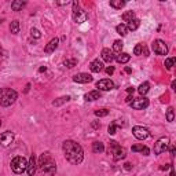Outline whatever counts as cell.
Masks as SVG:
<instances>
[{"label":"cell","mask_w":176,"mask_h":176,"mask_svg":"<svg viewBox=\"0 0 176 176\" xmlns=\"http://www.w3.org/2000/svg\"><path fill=\"white\" fill-rule=\"evenodd\" d=\"M11 169H13L14 174L21 175L23 172H26V168H28V161H26L25 157H15L13 161H11Z\"/></svg>","instance_id":"obj_5"},{"label":"cell","mask_w":176,"mask_h":176,"mask_svg":"<svg viewBox=\"0 0 176 176\" xmlns=\"http://www.w3.org/2000/svg\"><path fill=\"white\" fill-rule=\"evenodd\" d=\"M63 65H65L66 67H69V69H72V67H74L76 65H77V61L76 59H66L65 62H63Z\"/></svg>","instance_id":"obj_34"},{"label":"cell","mask_w":176,"mask_h":176,"mask_svg":"<svg viewBox=\"0 0 176 176\" xmlns=\"http://www.w3.org/2000/svg\"><path fill=\"white\" fill-rule=\"evenodd\" d=\"M2 55H4V50H3L2 44H0V57H2Z\"/></svg>","instance_id":"obj_46"},{"label":"cell","mask_w":176,"mask_h":176,"mask_svg":"<svg viewBox=\"0 0 176 176\" xmlns=\"http://www.w3.org/2000/svg\"><path fill=\"white\" fill-rule=\"evenodd\" d=\"M101 55H102V59L105 61V62H111V61L114 59V55H113V51H111L110 48H103L102 50V52H101Z\"/></svg>","instance_id":"obj_17"},{"label":"cell","mask_w":176,"mask_h":176,"mask_svg":"<svg viewBox=\"0 0 176 176\" xmlns=\"http://www.w3.org/2000/svg\"><path fill=\"white\" fill-rule=\"evenodd\" d=\"M134 54H135V55H143V54H145V57H147L149 52H147V50H146V46H145V44H143V43H139V44H136V46H135Z\"/></svg>","instance_id":"obj_18"},{"label":"cell","mask_w":176,"mask_h":176,"mask_svg":"<svg viewBox=\"0 0 176 176\" xmlns=\"http://www.w3.org/2000/svg\"><path fill=\"white\" fill-rule=\"evenodd\" d=\"M151 50L158 55H166L168 54V46H166V43L164 42V40H160V39L154 40V42L151 43Z\"/></svg>","instance_id":"obj_8"},{"label":"cell","mask_w":176,"mask_h":176,"mask_svg":"<svg viewBox=\"0 0 176 176\" xmlns=\"http://www.w3.org/2000/svg\"><path fill=\"white\" fill-rule=\"evenodd\" d=\"M90 69H91V72H94V73H99L103 70V63L99 59H94L92 62L90 63Z\"/></svg>","instance_id":"obj_16"},{"label":"cell","mask_w":176,"mask_h":176,"mask_svg":"<svg viewBox=\"0 0 176 176\" xmlns=\"http://www.w3.org/2000/svg\"><path fill=\"white\" fill-rule=\"evenodd\" d=\"M91 127H92L94 130H98V128H101V124H99V121H94L92 124H91Z\"/></svg>","instance_id":"obj_38"},{"label":"cell","mask_w":176,"mask_h":176,"mask_svg":"<svg viewBox=\"0 0 176 176\" xmlns=\"http://www.w3.org/2000/svg\"><path fill=\"white\" fill-rule=\"evenodd\" d=\"M58 44H59V39H57V37H55V39H52L51 42L46 46L44 52H46V54H51V52H54L55 50L58 48Z\"/></svg>","instance_id":"obj_15"},{"label":"cell","mask_w":176,"mask_h":176,"mask_svg":"<svg viewBox=\"0 0 176 176\" xmlns=\"http://www.w3.org/2000/svg\"><path fill=\"white\" fill-rule=\"evenodd\" d=\"M106 73H107V74H113V73H114V67L113 66H109V67H106Z\"/></svg>","instance_id":"obj_39"},{"label":"cell","mask_w":176,"mask_h":176,"mask_svg":"<svg viewBox=\"0 0 176 176\" xmlns=\"http://www.w3.org/2000/svg\"><path fill=\"white\" fill-rule=\"evenodd\" d=\"M175 120V110L174 107H168V110H166V121L172 122Z\"/></svg>","instance_id":"obj_32"},{"label":"cell","mask_w":176,"mask_h":176,"mask_svg":"<svg viewBox=\"0 0 176 176\" xmlns=\"http://www.w3.org/2000/svg\"><path fill=\"white\" fill-rule=\"evenodd\" d=\"M134 91H135V88H134V87L127 88V92H128V94H134Z\"/></svg>","instance_id":"obj_44"},{"label":"cell","mask_w":176,"mask_h":176,"mask_svg":"<svg viewBox=\"0 0 176 176\" xmlns=\"http://www.w3.org/2000/svg\"><path fill=\"white\" fill-rule=\"evenodd\" d=\"M169 151H171V157H174V155H175V146H171Z\"/></svg>","instance_id":"obj_41"},{"label":"cell","mask_w":176,"mask_h":176,"mask_svg":"<svg viewBox=\"0 0 176 176\" xmlns=\"http://www.w3.org/2000/svg\"><path fill=\"white\" fill-rule=\"evenodd\" d=\"M57 4L58 6H66V4H69V2H67V0H66V2H58Z\"/></svg>","instance_id":"obj_42"},{"label":"cell","mask_w":176,"mask_h":176,"mask_svg":"<svg viewBox=\"0 0 176 176\" xmlns=\"http://www.w3.org/2000/svg\"><path fill=\"white\" fill-rule=\"evenodd\" d=\"M132 151H134V153H142L143 155L150 154L149 147H146V146H143V145H134L132 146Z\"/></svg>","instance_id":"obj_19"},{"label":"cell","mask_w":176,"mask_h":176,"mask_svg":"<svg viewBox=\"0 0 176 176\" xmlns=\"http://www.w3.org/2000/svg\"><path fill=\"white\" fill-rule=\"evenodd\" d=\"M124 6H125L124 0H110V7L116 8V10H121Z\"/></svg>","instance_id":"obj_25"},{"label":"cell","mask_w":176,"mask_h":176,"mask_svg":"<svg viewBox=\"0 0 176 176\" xmlns=\"http://www.w3.org/2000/svg\"><path fill=\"white\" fill-rule=\"evenodd\" d=\"M26 172H28L29 176H33L34 174H36V157H34V154H32L30 158H29Z\"/></svg>","instance_id":"obj_14"},{"label":"cell","mask_w":176,"mask_h":176,"mask_svg":"<svg viewBox=\"0 0 176 176\" xmlns=\"http://www.w3.org/2000/svg\"><path fill=\"white\" fill-rule=\"evenodd\" d=\"M132 19H135V13H134V11H127V13L122 14V21L131 22Z\"/></svg>","instance_id":"obj_31"},{"label":"cell","mask_w":176,"mask_h":176,"mask_svg":"<svg viewBox=\"0 0 176 176\" xmlns=\"http://www.w3.org/2000/svg\"><path fill=\"white\" fill-rule=\"evenodd\" d=\"M62 150L65 154V158L72 165H78L84 160V151L83 147L74 140H65L62 143Z\"/></svg>","instance_id":"obj_1"},{"label":"cell","mask_w":176,"mask_h":176,"mask_svg":"<svg viewBox=\"0 0 176 176\" xmlns=\"http://www.w3.org/2000/svg\"><path fill=\"white\" fill-rule=\"evenodd\" d=\"M39 168L40 171L44 172V174L47 175H55V172H57V164H55L54 158H52L51 153H43L40 155L39 158Z\"/></svg>","instance_id":"obj_2"},{"label":"cell","mask_w":176,"mask_h":176,"mask_svg":"<svg viewBox=\"0 0 176 176\" xmlns=\"http://www.w3.org/2000/svg\"><path fill=\"white\" fill-rule=\"evenodd\" d=\"M99 98H101V91H99V90L91 91V92L86 94V96H84V99H86V101H90V102L96 101V99H99Z\"/></svg>","instance_id":"obj_20"},{"label":"cell","mask_w":176,"mask_h":176,"mask_svg":"<svg viewBox=\"0 0 176 176\" xmlns=\"http://www.w3.org/2000/svg\"><path fill=\"white\" fill-rule=\"evenodd\" d=\"M116 30H117V33L118 34H121V36H127L128 34V28H127V25H124V23H120V25H117L116 26Z\"/></svg>","instance_id":"obj_26"},{"label":"cell","mask_w":176,"mask_h":176,"mask_svg":"<svg viewBox=\"0 0 176 176\" xmlns=\"http://www.w3.org/2000/svg\"><path fill=\"white\" fill-rule=\"evenodd\" d=\"M107 153L113 157L114 161L124 160V158L127 157V151H125V149L122 147V146H120L116 140H110L109 149H107Z\"/></svg>","instance_id":"obj_4"},{"label":"cell","mask_w":176,"mask_h":176,"mask_svg":"<svg viewBox=\"0 0 176 176\" xmlns=\"http://www.w3.org/2000/svg\"><path fill=\"white\" fill-rule=\"evenodd\" d=\"M92 151L94 153H102V151H105V145L102 142H94L92 143Z\"/></svg>","instance_id":"obj_24"},{"label":"cell","mask_w":176,"mask_h":176,"mask_svg":"<svg viewBox=\"0 0 176 176\" xmlns=\"http://www.w3.org/2000/svg\"><path fill=\"white\" fill-rule=\"evenodd\" d=\"M132 134H134V136L139 140H145L150 136V131L145 127H140V125H135V127L132 128Z\"/></svg>","instance_id":"obj_9"},{"label":"cell","mask_w":176,"mask_h":176,"mask_svg":"<svg viewBox=\"0 0 176 176\" xmlns=\"http://www.w3.org/2000/svg\"><path fill=\"white\" fill-rule=\"evenodd\" d=\"M96 88H99L101 91H110L116 88V84L110 80V78H103V80H99L96 83Z\"/></svg>","instance_id":"obj_11"},{"label":"cell","mask_w":176,"mask_h":176,"mask_svg":"<svg viewBox=\"0 0 176 176\" xmlns=\"http://www.w3.org/2000/svg\"><path fill=\"white\" fill-rule=\"evenodd\" d=\"M19 28H21V26H19V22L17 21V19L10 23V32L13 34H18L19 33Z\"/></svg>","instance_id":"obj_29"},{"label":"cell","mask_w":176,"mask_h":176,"mask_svg":"<svg viewBox=\"0 0 176 176\" xmlns=\"http://www.w3.org/2000/svg\"><path fill=\"white\" fill-rule=\"evenodd\" d=\"M69 101H70V96H69V95H66V96H61V98L55 99V101L52 102V105H54V106H61V105L66 103V102H69Z\"/></svg>","instance_id":"obj_28"},{"label":"cell","mask_w":176,"mask_h":176,"mask_svg":"<svg viewBox=\"0 0 176 176\" xmlns=\"http://www.w3.org/2000/svg\"><path fill=\"white\" fill-rule=\"evenodd\" d=\"M25 6H26V2H22V0H14V2L11 3L13 11H21Z\"/></svg>","instance_id":"obj_22"},{"label":"cell","mask_w":176,"mask_h":176,"mask_svg":"<svg viewBox=\"0 0 176 176\" xmlns=\"http://www.w3.org/2000/svg\"><path fill=\"white\" fill-rule=\"evenodd\" d=\"M72 17H73V21H74L76 23H78V25L83 23V22H86L87 18H88L87 13L83 10V8H80V6H78L77 2H73V14H72Z\"/></svg>","instance_id":"obj_6"},{"label":"cell","mask_w":176,"mask_h":176,"mask_svg":"<svg viewBox=\"0 0 176 176\" xmlns=\"http://www.w3.org/2000/svg\"><path fill=\"white\" fill-rule=\"evenodd\" d=\"M0 127H2V121H0Z\"/></svg>","instance_id":"obj_50"},{"label":"cell","mask_w":176,"mask_h":176,"mask_svg":"<svg viewBox=\"0 0 176 176\" xmlns=\"http://www.w3.org/2000/svg\"><path fill=\"white\" fill-rule=\"evenodd\" d=\"M171 176H175V169H174V165H171Z\"/></svg>","instance_id":"obj_45"},{"label":"cell","mask_w":176,"mask_h":176,"mask_svg":"<svg viewBox=\"0 0 176 176\" xmlns=\"http://www.w3.org/2000/svg\"><path fill=\"white\" fill-rule=\"evenodd\" d=\"M13 142H14V134L13 132L6 131V132H3V134L0 135V145H2L3 147L10 146Z\"/></svg>","instance_id":"obj_12"},{"label":"cell","mask_w":176,"mask_h":176,"mask_svg":"<svg viewBox=\"0 0 176 176\" xmlns=\"http://www.w3.org/2000/svg\"><path fill=\"white\" fill-rule=\"evenodd\" d=\"M73 81L78 84H88L92 81V76L88 74V73H77V74L73 76Z\"/></svg>","instance_id":"obj_13"},{"label":"cell","mask_w":176,"mask_h":176,"mask_svg":"<svg viewBox=\"0 0 176 176\" xmlns=\"http://www.w3.org/2000/svg\"><path fill=\"white\" fill-rule=\"evenodd\" d=\"M30 36L34 37V39H40V37H42V33H40L39 29L32 28V29H30Z\"/></svg>","instance_id":"obj_36"},{"label":"cell","mask_w":176,"mask_h":176,"mask_svg":"<svg viewBox=\"0 0 176 176\" xmlns=\"http://www.w3.org/2000/svg\"><path fill=\"white\" fill-rule=\"evenodd\" d=\"M39 72H46V66H44V67H40Z\"/></svg>","instance_id":"obj_48"},{"label":"cell","mask_w":176,"mask_h":176,"mask_svg":"<svg viewBox=\"0 0 176 176\" xmlns=\"http://www.w3.org/2000/svg\"><path fill=\"white\" fill-rule=\"evenodd\" d=\"M169 145H171V140H169L168 136H162L154 143V153L155 154H162L165 153L169 149Z\"/></svg>","instance_id":"obj_7"},{"label":"cell","mask_w":176,"mask_h":176,"mask_svg":"<svg viewBox=\"0 0 176 176\" xmlns=\"http://www.w3.org/2000/svg\"><path fill=\"white\" fill-rule=\"evenodd\" d=\"M2 22H3V19H0V23H2Z\"/></svg>","instance_id":"obj_49"},{"label":"cell","mask_w":176,"mask_h":176,"mask_svg":"<svg viewBox=\"0 0 176 176\" xmlns=\"http://www.w3.org/2000/svg\"><path fill=\"white\" fill-rule=\"evenodd\" d=\"M18 98L17 91L11 90V88H0V106L8 107L14 103Z\"/></svg>","instance_id":"obj_3"},{"label":"cell","mask_w":176,"mask_h":176,"mask_svg":"<svg viewBox=\"0 0 176 176\" xmlns=\"http://www.w3.org/2000/svg\"><path fill=\"white\" fill-rule=\"evenodd\" d=\"M132 99H134V98H132L131 95H128V96H127V99H125V102H127V103H131V102H132Z\"/></svg>","instance_id":"obj_43"},{"label":"cell","mask_w":176,"mask_h":176,"mask_svg":"<svg viewBox=\"0 0 176 176\" xmlns=\"http://www.w3.org/2000/svg\"><path fill=\"white\" fill-rule=\"evenodd\" d=\"M117 127H118V122H117V121H113V122H111V124L109 125V130H107V131H109V134H110V135H114V134H116Z\"/></svg>","instance_id":"obj_33"},{"label":"cell","mask_w":176,"mask_h":176,"mask_svg":"<svg viewBox=\"0 0 176 176\" xmlns=\"http://www.w3.org/2000/svg\"><path fill=\"white\" fill-rule=\"evenodd\" d=\"M124 168L127 169V171H131V169H132V164L131 162H125L124 164Z\"/></svg>","instance_id":"obj_40"},{"label":"cell","mask_w":176,"mask_h":176,"mask_svg":"<svg viewBox=\"0 0 176 176\" xmlns=\"http://www.w3.org/2000/svg\"><path fill=\"white\" fill-rule=\"evenodd\" d=\"M125 72H127V73H132V69H131V67H125Z\"/></svg>","instance_id":"obj_47"},{"label":"cell","mask_w":176,"mask_h":176,"mask_svg":"<svg viewBox=\"0 0 176 176\" xmlns=\"http://www.w3.org/2000/svg\"><path fill=\"white\" fill-rule=\"evenodd\" d=\"M131 107L135 110H143L149 106V99L145 98V96H140V98H136L131 102Z\"/></svg>","instance_id":"obj_10"},{"label":"cell","mask_w":176,"mask_h":176,"mask_svg":"<svg viewBox=\"0 0 176 176\" xmlns=\"http://www.w3.org/2000/svg\"><path fill=\"white\" fill-rule=\"evenodd\" d=\"M139 25H140V21L138 18H135V19H132L131 22H128V25H127V28H128V30H136L138 28H139Z\"/></svg>","instance_id":"obj_27"},{"label":"cell","mask_w":176,"mask_h":176,"mask_svg":"<svg viewBox=\"0 0 176 176\" xmlns=\"http://www.w3.org/2000/svg\"><path fill=\"white\" fill-rule=\"evenodd\" d=\"M175 61H176L175 58H168V59H165V67H166V69H172Z\"/></svg>","instance_id":"obj_37"},{"label":"cell","mask_w":176,"mask_h":176,"mask_svg":"<svg viewBox=\"0 0 176 176\" xmlns=\"http://www.w3.org/2000/svg\"><path fill=\"white\" fill-rule=\"evenodd\" d=\"M130 59H131V55L127 54V52H121V54H118L116 57V61L118 63H127L130 62Z\"/></svg>","instance_id":"obj_23"},{"label":"cell","mask_w":176,"mask_h":176,"mask_svg":"<svg viewBox=\"0 0 176 176\" xmlns=\"http://www.w3.org/2000/svg\"><path fill=\"white\" fill-rule=\"evenodd\" d=\"M109 114V110L107 109H98V110H95V116L96 117H105V116H107Z\"/></svg>","instance_id":"obj_35"},{"label":"cell","mask_w":176,"mask_h":176,"mask_svg":"<svg viewBox=\"0 0 176 176\" xmlns=\"http://www.w3.org/2000/svg\"><path fill=\"white\" fill-rule=\"evenodd\" d=\"M122 46H124V43H122L121 40H116V42L113 43V52H116V54H121Z\"/></svg>","instance_id":"obj_30"},{"label":"cell","mask_w":176,"mask_h":176,"mask_svg":"<svg viewBox=\"0 0 176 176\" xmlns=\"http://www.w3.org/2000/svg\"><path fill=\"white\" fill-rule=\"evenodd\" d=\"M150 91V84L147 83V81H145V83H142L139 86V88H138V92H139L140 96H145L146 94Z\"/></svg>","instance_id":"obj_21"}]
</instances>
